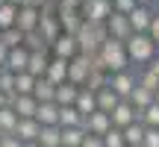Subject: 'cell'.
Listing matches in <instances>:
<instances>
[{"label": "cell", "mask_w": 159, "mask_h": 147, "mask_svg": "<svg viewBox=\"0 0 159 147\" xmlns=\"http://www.w3.org/2000/svg\"><path fill=\"white\" fill-rule=\"evenodd\" d=\"M109 41V29L106 24H89L83 21V27H80L77 33V44H80V53L83 56H94V53H100V47Z\"/></svg>", "instance_id": "1"}, {"label": "cell", "mask_w": 159, "mask_h": 147, "mask_svg": "<svg viewBox=\"0 0 159 147\" xmlns=\"http://www.w3.org/2000/svg\"><path fill=\"white\" fill-rule=\"evenodd\" d=\"M156 53H159V47L150 41V35H139V33H133V38L127 41V56H130L133 71L148 68V65L156 59Z\"/></svg>", "instance_id": "2"}, {"label": "cell", "mask_w": 159, "mask_h": 147, "mask_svg": "<svg viewBox=\"0 0 159 147\" xmlns=\"http://www.w3.org/2000/svg\"><path fill=\"white\" fill-rule=\"evenodd\" d=\"M100 59H103V65H106L109 74H121V71L133 68L130 56H127V44L124 41H115V38H109L106 44L100 47Z\"/></svg>", "instance_id": "3"}, {"label": "cell", "mask_w": 159, "mask_h": 147, "mask_svg": "<svg viewBox=\"0 0 159 147\" xmlns=\"http://www.w3.org/2000/svg\"><path fill=\"white\" fill-rule=\"evenodd\" d=\"M112 12H115L112 0H89V3H83L80 15H83V21H89V24H106L109 18H112Z\"/></svg>", "instance_id": "4"}, {"label": "cell", "mask_w": 159, "mask_h": 147, "mask_svg": "<svg viewBox=\"0 0 159 147\" xmlns=\"http://www.w3.org/2000/svg\"><path fill=\"white\" fill-rule=\"evenodd\" d=\"M136 71H121V74H109V88L121 97V100H130V94L136 91Z\"/></svg>", "instance_id": "5"}, {"label": "cell", "mask_w": 159, "mask_h": 147, "mask_svg": "<svg viewBox=\"0 0 159 147\" xmlns=\"http://www.w3.org/2000/svg\"><path fill=\"white\" fill-rule=\"evenodd\" d=\"M89 74H91V59L89 56H74L68 62V82L71 85H77V88H85V79H89Z\"/></svg>", "instance_id": "6"}, {"label": "cell", "mask_w": 159, "mask_h": 147, "mask_svg": "<svg viewBox=\"0 0 159 147\" xmlns=\"http://www.w3.org/2000/svg\"><path fill=\"white\" fill-rule=\"evenodd\" d=\"M106 29H109V38H115V41H124V44L133 38L130 18H127V15H121V12H112V18L106 21Z\"/></svg>", "instance_id": "7"}, {"label": "cell", "mask_w": 159, "mask_h": 147, "mask_svg": "<svg viewBox=\"0 0 159 147\" xmlns=\"http://www.w3.org/2000/svg\"><path fill=\"white\" fill-rule=\"evenodd\" d=\"M50 50H53V56H56V59H65V62H71L74 56H80L77 35H68V33H62V35H59V38L50 44Z\"/></svg>", "instance_id": "8"}, {"label": "cell", "mask_w": 159, "mask_h": 147, "mask_svg": "<svg viewBox=\"0 0 159 147\" xmlns=\"http://www.w3.org/2000/svg\"><path fill=\"white\" fill-rule=\"evenodd\" d=\"M153 15L156 12L150 9V6H136V9L130 12V27H133V33H139V35H148V29H150V24H153Z\"/></svg>", "instance_id": "9"}, {"label": "cell", "mask_w": 159, "mask_h": 147, "mask_svg": "<svg viewBox=\"0 0 159 147\" xmlns=\"http://www.w3.org/2000/svg\"><path fill=\"white\" fill-rule=\"evenodd\" d=\"M139 121V109L133 106L130 100H121L118 106H115L112 112V127H118V130H127L130 124H136Z\"/></svg>", "instance_id": "10"}, {"label": "cell", "mask_w": 159, "mask_h": 147, "mask_svg": "<svg viewBox=\"0 0 159 147\" xmlns=\"http://www.w3.org/2000/svg\"><path fill=\"white\" fill-rule=\"evenodd\" d=\"M39 24H41V9H33V6H21V9H18V24H15V27L21 29L24 35L35 33Z\"/></svg>", "instance_id": "11"}, {"label": "cell", "mask_w": 159, "mask_h": 147, "mask_svg": "<svg viewBox=\"0 0 159 147\" xmlns=\"http://www.w3.org/2000/svg\"><path fill=\"white\" fill-rule=\"evenodd\" d=\"M112 130V115H106V112H91L89 118H85V132L89 136H106V132Z\"/></svg>", "instance_id": "12"}, {"label": "cell", "mask_w": 159, "mask_h": 147, "mask_svg": "<svg viewBox=\"0 0 159 147\" xmlns=\"http://www.w3.org/2000/svg\"><path fill=\"white\" fill-rule=\"evenodd\" d=\"M9 106L18 112V118H35V112H39V100L33 94H15Z\"/></svg>", "instance_id": "13"}, {"label": "cell", "mask_w": 159, "mask_h": 147, "mask_svg": "<svg viewBox=\"0 0 159 147\" xmlns=\"http://www.w3.org/2000/svg\"><path fill=\"white\" fill-rule=\"evenodd\" d=\"M27 65H30V50H27V47H12L9 56H6V71L24 74V71H27Z\"/></svg>", "instance_id": "14"}, {"label": "cell", "mask_w": 159, "mask_h": 147, "mask_svg": "<svg viewBox=\"0 0 159 147\" xmlns=\"http://www.w3.org/2000/svg\"><path fill=\"white\" fill-rule=\"evenodd\" d=\"M39 132H41V124H39L35 118H21V124H18L15 136L21 138L24 144H30V141H39Z\"/></svg>", "instance_id": "15"}, {"label": "cell", "mask_w": 159, "mask_h": 147, "mask_svg": "<svg viewBox=\"0 0 159 147\" xmlns=\"http://www.w3.org/2000/svg\"><path fill=\"white\" fill-rule=\"evenodd\" d=\"M44 79H50L53 85L68 82V62H65V59H56V56H53V59H50V65H47Z\"/></svg>", "instance_id": "16"}, {"label": "cell", "mask_w": 159, "mask_h": 147, "mask_svg": "<svg viewBox=\"0 0 159 147\" xmlns=\"http://www.w3.org/2000/svg\"><path fill=\"white\" fill-rule=\"evenodd\" d=\"M59 127H62V130L83 127V130H85V118L77 112V106H59Z\"/></svg>", "instance_id": "17"}, {"label": "cell", "mask_w": 159, "mask_h": 147, "mask_svg": "<svg viewBox=\"0 0 159 147\" xmlns=\"http://www.w3.org/2000/svg\"><path fill=\"white\" fill-rule=\"evenodd\" d=\"M35 121H39L41 127H59V106L56 103H39Z\"/></svg>", "instance_id": "18"}, {"label": "cell", "mask_w": 159, "mask_h": 147, "mask_svg": "<svg viewBox=\"0 0 159 147\" xmlns=\"http://www.w3.org/2000/svg\"><path fill=\"white\" fill-rule=\"evenodd\" d=\"M47 65H50V59H47V50H35V53H30L27 74H33L35 79H41V77L47 74Z\"/></svg>", "instance_id": "19"}, {"label": "cell", "mask_w": 159, "mask_h": 147, "mask_svg": "<svg viewBox=\"0 0 159 147\" xmlns=\"http://www.w3.org/2000/svg\"><path fill=\"white\" fill-rule=\"evenodd\" d=\"M77 112L83 115V118H89L91 112H97V94L94 91H89V88H80V97H77Z\"/></svg>", "instance_id": "20"}, {"label": "cell", "mask_w": 159, "mask_h": 147, "mask_svg": "<svg viewBox=\"0 0 159 147\" xmlns=\"http://www.w3.org/2000/svg\"><path fill=\"white\" fill-rule=\"evenodd\" d=\"M33 97L39 103H56V85L50 82V79H35V91H33Z\"/></svg>", "instance_id": "21"}, {"label": "cell", "mask_w": 159, "mask_h": 147, "mask_svg": "<svg viewBox=\"0 0 159 147\" xmlns=\"http://www.w3.org/2000/svg\"><path fill=\"white\" fill-rule=\"evenodd\" d=\"M56 18L62 24V33H68V35H77L80 27H83V15L80 12H56Z\"/></svg>", "instance_id": "22"}, {"label": "cell", "mask_w": 159, "mask_h": 147, "mask_svg": "<svg viewBox=\"0 0 159 147\" xmlns=\"http://www.w3.org/2000/svg\"><path fill=\"white\" fill-rule=\"evenodd\" d=\"M18 124H21V118H18V112L12 106L0 109V132H3V136H15Z\"/></svg>", "instance_id": "23"}, {"label": "cell", "mask_w": 159, "mask_h": 147, "mask_svg": "<svg viewBox=\"0 0 159 147\" xmlns=\"http://www.w3.org/2000/svg\"><path fill=\"white\" fill-rule=\"evenodd\" d=\"M77 97H80V88H77V85H71V82L56 85V106H74Z\"/></svg>", "instance_id": "24"}, {"label": "cell", "mask_w": 159, "mask_h": 147, "mask_svg": "<svg viewBox=\"0 0 159 147\" xmlns=\"http://www.w3.org/2000/svg\"><path fill=\"white\" fill-rule=\"evenodd\" d=\"M118 103H121V97L115 94L112 88H103V91H97V112H106V115H112Z\"/></svg>", "instance_id": "25"}, {"label": "cell", "mask_w": 159, "mask_h": 147, "mask_svg": "<svg viewBox=\"0 0 159 147\" xmlns=\"http://www.w3.org/2000/svg\"><path fill=\"white\" fill-rule=\"evenodd\" d=\"M39 144L41 147H62V127H41Z\"/></svg>", "instance_id": "26"}, {"label": "cell", "mask_w": 159, "mask_h": 147, "mask_svg": "<svg viewBox=\"0 0 159 147\" xmlns=\"http://www.w3.org/2000/svg\"><path fill=\"white\" fill-rule=\"evenodd\" d=\"M130 103L139 109V112H144L150 103H156V94H153V91H148V88H142V85H136V91L130 94Z\"/></svg>", "instance_id": "27"}, {"label": "cell", "mask_w": 159, "mask_h": 147, "mask_svg": "<svg viewBox=\"0 0 159 147\" xmlns=\"http://www.w3.org/2000/svg\"><path fill=\"white\" fill-rule=\"evenodd\" d=\"M144 130H148V127L144 124H130L124 130V141H127V147H142V141H144Z\"/></svg>", "instance_id": "28"}, {"label": "cell", "mask_w": 159, "mask_h": 147, "mask_svg": "<svg viewBox=\"0 0 159 147\" xmlns=\"http://www.w3.org/2000/svg\"><path fill=\"white\" fill-rule=\"evenodd\" d=\"M85 136L89 132L83 127H71V130H62V147H83Z\"/></svg>", "instance_id": "29"}, {"label": "cell", "mask_w": 159, "mask_h": 147, "mask_svg": "<svg viewBox=\"0 0 159 147\" xmlns=\"http://www.w3.org/2000/svg\"><path fill=\"white\" fill-rule=\"evenodd\" d=\"M136 82L142 85V88L153 91V94L159 91V77H156V74L150 71V68H139V71H136Z\"/></svg>", "instance_id": "30"}, {"label": "cell", "mask_w": 159, "mask_h": 147, "mask_svg": "<svg viewBox=\"0 0 159 147\" xmlns=\"http://www.w3.org/2000/svg\"><path fill=\"white\" fill-rule=\"evenodd\" d=\"M18 24V6L15 3H3L0 6V33L3 29H12Z\"/></svg>", "instance_id": "31"}, {"label": "cell", "mask_w": 159, "mask_h": 147, "mask_svg": "<svg viewBox=\"0 0 159 147\" xmlns=\"http://www.w3.org/2000/svg\"><path fill=\"white\" fill-rule=\"evenodd\" d=\"M85 88L89 91H103V88H109V74L106 71H91L89 74V79H85Z\"/></svg>", "instance_id": "32"}, {"label": "cell", "mask_w": 159, "mask_h": 147, "mask_svg": "<svg viewBox=\"0 0 159 147\" xmlns=\"http://www.w3.org/2000/svg\"><path fill=\"white\" fill-rule=\"evenodd\" d=\"M35 91V77L33 74H15V94H33Z\"/></svg>", "instance_id": "33"}, {"label": "cell", "mask_w": 159, "mask_h": 147, "mask_svg": "<svg viewBox=\"0 0 159 147\" xmlns=\"http://www.w3.org/2000/svg\"><path fill=\"white\" fill-rule=\"evenodd\" d=\"M139 124H144V127H159V100L150 103L144 112H139Z\"/></svg>", "instance_id": "34"}, {"label": "cell", "mask_w": 159, "mask_h": 147, "mask_svg": "<svg viewBox=\"0 0 159 147\" xmlns=\"http://www.w3.org/2000/svg\"><path fill=\"white\" fill-rule=\"evenodd\" d=\"M24 47H27L30 53H35V50H47L50 44H47V41L41 38V33L35 29V33H27V35H24Z\"/></svg>", "instance_id": "35"}, {"label": "cell", "mask_w": 159, "mask_h": 147, "mask_svg": "<svg viewBox=\"0 0 159 147\" xmlns=\"http://www.w3.org/2000/svg\"><path fill=\"white\" fill-rule=\"evenodd\" d=\"M3 44L9 47V50H12V47H24V33H21L18 27L3 29Z\"/></svg>", "instance_id": "36"}, {"label": "cell", "mask_w": 159, "mask_h": 147, "mask_svg": "<svg viewBox=\"0 0 159 147\" xmlns=\"http://www.w3.org/2000/svg\"><path fill=\"white\" fill-rule=\"evenodd\" d=\"M103 147H127V141H124V130L112 127V130L103 136Z\"/></svg>", "instance_id": "37"}, {"label": "cell", "mask_w": 159, "mask_h": 147, "mask_svg": "<svg viewBox=\"0 0 159 147\" xmlns=\"http://www.w3.org/2000/svg\"><path fill=\"white\" fill-rule=\"evenodd\" d=\"M0 91H3L6 97H15V74H12V71L0 74Z\"/></svg>", "instance_id": "38"}, {"label": "cell", "mask_w": 159, "mask_h": 147, "mask_svg": "<svg viewBox=\"0 0 159 147\" xmlns=\"http://www.w3.org/2000/svg\"><path fill=\"white\" fill-rule=\"evenodd\" d=\"M142 147H159V127H148V130H144Z\"/></svg>", "instance_id": "39"}, {"label": "cell", "mask_w": 159, "mask_h": 147, "mask_svg": "<svg viewBox=\"0 0 159 147\" xmlns=\"http://www.w3.org/2000/svg\"><path fill=\"white\" fill-rule=\"evenodd\" d=\"M112 6H115V12H121V15H130V12L139 6V0H112Z\"/></svg>", "instance_id": "40"}, {"label": "cell", "mask_w": 159, "mask_h": 147, "mask_svg": "<svg viewBox=\"0 0 159 147\" xmlns=\"http://www.w3.org/2000/svg\"><path fill=\"white\" fill-rule=\"evenodd\" d=\"M83 9V0H59L56 12H80Z\"/></svg>", "instance_id": "41"}, {"label": "cell", "mask_w": 159, "mask_h": 147, "mask_svg": "<svg viewBox=\"0 0 159 147\" xmlns=\"http://www.w3.org/2000/svg\"><path fill=\"white\" fill-rule=\"evenodd\" d=\"M148 35H150V41L159 47V12L153 15V24H150V29H148Z\"/></svg>", "instance_id": "42"}, {"label": "cell", "mask_w": 159, "mask_h": 147, "mask_svg": "<svg viewBox=\"0 0 159 147\" xmlns=\"http://www.w3.org/2000/svg\"><path fill=\"white\" fill-rule=\"evenodd\" d=\"M83 147H103V138H100V136H85Z\"/></svg>", "instance_id": "43"}, {"label": "cell", "mask_w": 159, "mask_h": 147, "mask_svg": "<svg viewBox=\"0 0 159 147\" xmlns=\"http://www.w3.org/2000/svg\"><path fill=\"white\" fill-rule=\"evenodd\" d=\"M3 147H24V141L18 136H3Z\"/></svg>", "instance_id": "44"}, {"label": "cell", "mask_w": 159, "mask_h": 147, "mask_svg": "<svg viewBox=\"0 0 159 147\" xmlns=\"http://www.w3.org/2000/svg\"><path fill=\"white\" fill-rule=\"evenodd\" d=\"M148 68H150V71H153V74H156V77H159V53H156V59H153V62H150V65H148Z\"/></svg>", "instance_id": "45"}, {"label": "cell", "mask_w": 159, "mask_h": 147, "mask_svg": "<svg viewBox=\"0 0 159 147\" xmlns=\"http://www.w3.org/2000/svg\"><path fill=\"white\" fill-rule=\"evenodd\" d=\"M9 103H12V97H6L3 91H0V109H6V106H9Z\"/></svg>", "instance_id": "46"}, {"label": "cell", "mask_w": 159, "mask_h": 147, "mask_svg": "<svg viewBox=\"0 0 159 147\" xmlns=\"http://www.w3.org/2000/svg\"><path fill=\"white\" fill-rule=\"evenodd\" d=\"M139 6H150V9H153V6H156V0H139Z\"/></svg>", "instance_id": "47"}, {"label": "cell", "mask_w": 159, "mask_h": 147, "mask_svg": "<svg viewBox=\"0 0 159 147\" xmlns=\"http://www.w3.org/2000/svg\"><path fill=\"white\" fill-rule=\"evenodd\" d=\"M9 3H15V6H18V9H21V6H24V3H27V0H9Z\"/></svg>", "instance_id": "48"}, {"label": "cell", "mask_w": 159, "mask_h": 147, "mask_svg": "<svg viewBox=\"0 0 159 147\" xmlns=\"http://www.w3.org/2000/svg\"><path fill=\"white\" fill-rule=\"evenodd\" d=\"M24 147H41V144L39 141H30V144H24Z\"/></svg>", "instance_id": "49"}, {"label": "cell", "mask_w": 159, "mask_h": 147, "mask_svg": "<svg viewBox=\"0 0 159 147\" xmlns=\"http://www.w3.org/2000/svg\"><path fill=\"white\" fill-rule=\"evenodd\" d=\"M3 71H6V62H0V74H3Z\"/></svg>", "instance_id": "50"}, {"label": "cell", "mask_w": 159, "mask_h": 147, "mask_svg": "<svg viewBox=\"0 0 159 147\" xmlns=\"http://www.w3.org/2000/svg\"><path fill=\"white\" fill-rule=\"evenodd\" d=\"M0 147H3V132H0Z\"/></svg>", "instance_id": "51"}, {"label": "cell", "mask_w": 159, "mask_h": 147, "mask_svg": "<svg viewBox=\"0 0 159 147\" xmlns=\"http://www.w3.org/2000/svg\"><path fill=\"white\" fill-rule=\"evenodd\" d=\"M0 44H3V33H0Z\"/></svg>", "instance_id": "52"}, {"label": "cell", "mask_w": 159, "mask_h": 147, "mask_svg": "<svg viewBox=\"0 0 159 147\" xmlns=\"http://www.w3.org/2000/svg\"><path fill=\"white\" fill-rule=\"evenodd\" d=\"M3 3H9V0H0V6H3Z\"/></svg>", "instance_id": "53"}, {"label": "cell", "mask_w": 159, "mask_h": 147, "mask_svg": "<svg viewBox=\"0 0 159 147\" xmlns=\"http://www.w3.org/2000/svg\"><path fill=\"white\" fill-rule=\"evenodd\" d=\"M156 100H159V91H156Z\"/></svg>", "instance_id": "54"}, {"label": "cell", "mask_w": 159, "mask_h": 147, "mask_svg": "<svg viewBox=\"0 0 159 147\" xmlns=\"http://www.w3.org/2000/svg\"><path fill=\"white\" fill-rule=\"evenodd\" d=\"M83 3H89V0H83Z\"/></svg>", "instance_id": "55"}, {"label": "cell", "mask_w": 159, "mask_h": 147, "mask_svg": "<svg viewBox=\"0 0 159 147\" xmlns=\"http://www.w3.org/2000/svg\"><path fill=\"white\" fill-rule=\"evenodd\" d=\"M156 6H159V0H156Z\"/></svg>", "instance_id": "56"}]
</instances>
